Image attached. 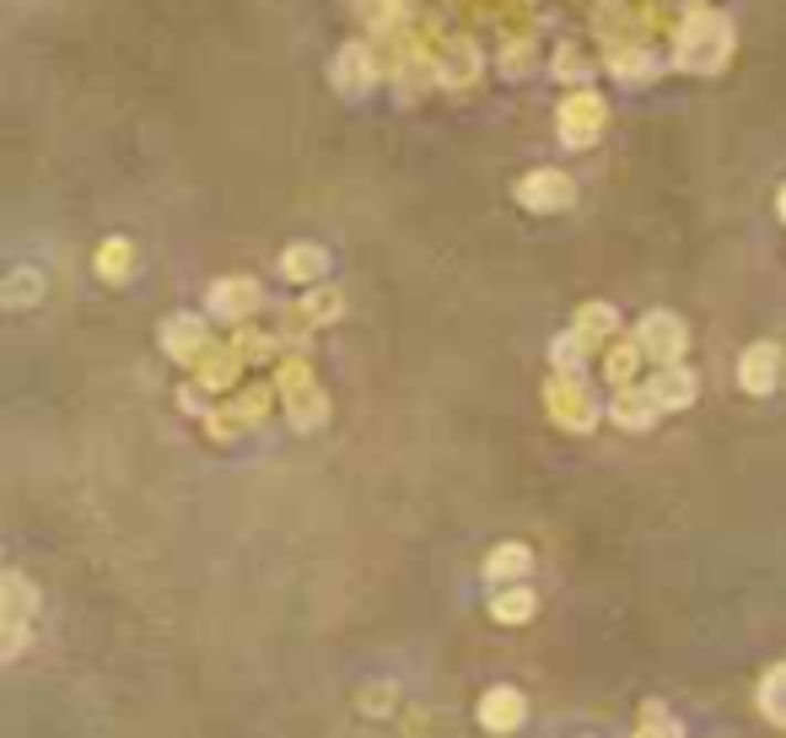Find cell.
Here are the masks:
<instances>
[{
    "label": "cell",
    "instance_id": "cell-9",
    "mask_svg": "<svg viewBox=\"0 0 786 738\" xmlns=\"http://www.w3.org/2000/svg\"><path fill=\"white\" fill-rule=\"evenodd\" d=\"M658 399L662 405H684V399H695V377L690 372H668L658 383Z\"/></svg>",
    "mask_w": 786,
    "mask_h": 738
},
{
    "label": "cell",
    "instance_id": "cell-8",
    "mask_svg": "<svg viewBox=\"0 0 786 738\" xmlns=\"http://www.w3.org/2000/svg\"><path fill=\"white\" fill-rule=\"evenodd\" d=\"M318 270H324V253H318V248H291L286 253V276L291 281H313Z\"/></svg>",
    "mask_w": 786,
    "mask_h": 738
},
{
    "label": "cell",
    "instance_id": "cell-7",
    "mask_svg": "<svg viewBox=\"0 0 786 738\" xmlns=\"http://www.w3.org/2000/svg\"><path fill=\"white\" fill-rule=\"evenodd\" d=\"M469 71H474V43L453 39V43H448V60H442V76H448V82H463Z\"/></svg>",
    "mask_w": 786,
    "mask_h": 738
},
{
    "label": "cell",
    "instance_id": "cell-6",
    "mask_svg": "<svg viewBox=\"0 0 786 738\" xmlns=\"http://www.w3.org/2000/svg\"><path fill=\"white\" fill-rule=\"evenodd\" d=\"M641 345H652V351H662V356H673V351H679V324L658 313L652 324H641Z\"/></svg>",
    "mask_w": 786,
    "mask_h": 738
},
{
    "label": "cell",
    "instance_id": "cell-10",
    "mask_svg": "<svg viewBox=\"0 0 786 738\" xmlns=\"http://www.w3.org/2000/svg\"><path fill=\"white\" fill-rule=\"evenodd\" d=\"M129 259H135V253H129V243H108V248H103V276H108V281H119Z\"/></svg>",
    "mask_w": 786,
    "mask_h": 738
},
{
    "label": "cell",
    "instance_id": "cell-4",
    "mask_svg": "<svg viewBox=\"0 0 786 738\" xmlns=\"http://www.w3.org/2000/svg\"><path fill=\"white\" fill-rule=\"evenodd\" d=\"M334 82L345 86V92H361V86L373 82V71H367V49H361V43H350V49L334 60Z\"/></svg>",
    "mask_w": 786,
    "mask_h": 738
},
{
    "label": "cell",
    "instance_id": "cell-2",
    "mask_svg": "<svg viewBox=\"0 0 786 738\" xmlns=\"http://www.w3.org/2000/svg\"><path fill=\"white\" fill-rule=\"evenodd\" d=\"M598 124H604V103H598V97H587V92L572 97V103H566V114H560V129H566L577 146H587V135H593Z\"/></svg>",
    "mask_w": 786,
    "mask_h": 738
},
{
    "label": "cell",
    "instance_id": "cell-5",
    "mask_svg": "<svg viewBox=\"0 0 786 738\" xmlns=\"http://www.w3.org/2000/svg\"><path fill=\"white\" fill-rule=\"evenodd\" d=\"M744 383L748 388H771V383H776V345H754V351H748Z\"/></svg>",
    "mask_w": 786,
    "mask_h": 738
},
{
    "label": "cell",
    "instance_id": "cell-1",
    "mask_svg": "<svg viewBox=\"0 0 786 738\" xmlns=\"http://www.w3.org/2000/svg\"><path fill=\"white\" fill-rule=\"evenodd\" d=\"M727 49H733V28L722 17H690L684 33H679V60L695 65V71H716Z\"/></svg>",
    "mask_w": 786,
    "mask_h": 738
},
{
    "label": "cell",
    "instance_id": "cell-11",
    "mask_svg": "<svg viewBox=\"0 0 786 738\" xmlns=\"http://www.w3.org/2000/svg\"><path fill=\"white\" fill-rule=\"evenodd\" d=\"M620 76H625V82H641V76H652V60H647V54H620Z\"/></svg>",
    "mask_w": 786,
    "mask_h": 738
},
{
    "label": "cell",
    "instance_id": "cell-13",
    "mask_svg": "<svg viewBox=\"0 0 786 738\" xmlns=\"http://www.w3.org/2000/svg\"><path fill=\"white\" fill-rule=\"evenodd\" d=\"M496 610H501V620H528V610H534V599H528V593H517V599H501Z\"/></svg>",
    "mask_w": 786,
    "mask_h": 738
},
{
    "label": "cell",
    "instance_id": "cell-3",
    "mask_svg": "<svg viewBox=\"0 0 786 738\" xmlns=\"http://www.w3.org/2000/svg\"><path fill=\"white\" fill-rule=\"evenodd\" d=\"M523 200H528L534 210H555V206L572 200V184H566L560 173H534V178L523 184Z\"/></svg>",
    "mask_w": 786,
    "mask_h": 738
},
{
    "label": "cell",
    "instance_id": "cell-14",
    "mask_svg": "<svg viewBox=\"0 0 786 738\" xmlns=\"http://www.w3.org/2000/svg\"><path fill=\"white\" fill-rule=\"evenodd\" d=\"M6 297H11V302H28V297H33V276H17V281H11V291H6Z\"/></svg>",
    "mask_w": 786,
    "mask_h": 738
},
{
    "label": "cell",
    "instance_id": "cell-12",
    "mask_svg": "<svg viewBox=\"0 0 786 738\" xmlns=\"http://www.w3.org/2000/svg\"><path fill=\"white\" fill-rule=\"evenodd\" d=\"M512 567L523 572V567H528V550H501L496 561H491V572H496V576H512Z\"/></svg>",
    "mask_w": 786,
    "mask_h": 738
}]
</instances>
